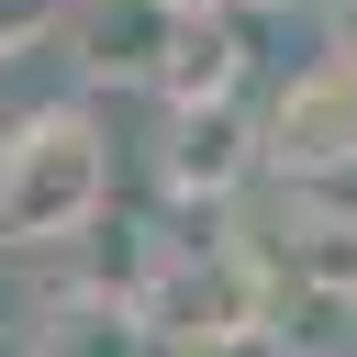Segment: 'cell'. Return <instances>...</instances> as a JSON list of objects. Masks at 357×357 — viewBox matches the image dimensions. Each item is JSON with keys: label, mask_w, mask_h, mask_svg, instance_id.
Segmentation results:
<instances>
[{"label": "cell", "mask_w": 357, "mask_h": 357, "mask_svg": "<svg viewBox=\"0 0 357 357\" xmlns=\"http://www.w3.org/2000/svg\"><path fill=\"white\" fill-rule=\"evenodd\" d=\"M279 268H290V279H312V290H335V301H357V212L301 201V212H290V234H279Z\"/></svg>", "instance_id": "cell-7"}, {"label": "cell", "mask_w": 357, "mask_h": 357, "mask_svg": "<svg viewBox=\"0 0 357 357\" xmlns=\"http://www.w3.org/2000/svg\"><path fill=\"white\" fill-rule=\"evenodd\" d=\"M67 11H78V0H0V56H22V45H45V33H67Z\"/></svg>", "instance_id": "cell-8"}, {"label": "cell", "mask_w": 357, "mask_h": 357, "mask_svg": "<svg viewBox=\"0 0 357 357\" xmlns=\"http://www.w3.org/2000/svg\"><path fill=\"white\" fill-rule=\"evenodd\" d=\"M167 33H178V0H78V11H67V45H78L89 78H145V89H156Z\"/></svg>", "instance_id": "cell-5"}, {"label": "cell", "mask_w": 357, "mask_h": 357, "mask_svg": "<svg viewBox=\"0 0 357 357\" xmlns=\"http://www.w3.org/2000/svg\"><path fill=\"white\" fill-rule=\"evenodd\" d=\"M324 67H357V0H324Z\"/></svg>", "instance_id": "cell-9"}, {"label": "cell", "mask_w": 357, "mask_h": 357, "mask_svg": "<svg viewBox=\"0 0 357 357\" xmlns=\"http://www.w3.org/2000/svg\"><path fill=\"white\" fill-rule=\"evenodd\" d=\"M112 212V134L78 100L0 123V234L11 245H89Z\"/></svg>", "instance_id": "cell-1"}, {"label": "cell", "mask_w": 357, "mask_h": 357, "mask_svg": "<svg viewBox=\"0 0 357 357\" xmlns=\"http://www.w3.org/2000/svg\"><path fill=\"white\" fill-rule=\"evenodd\" d=\"M178 11H234V0H178Z\"/></svg>", "instance_id": "cell-11"}, {"label": "cell", "mask_w": 357, "mask_h": 357, "mask_svg": "<svg viewBox=\"0 0 357 357\" xmlns=\"http://www.w3.org/2000/svg\"><path fill=\"white\" fill-rule=\"evenodd\" d=\"M167 357H268V346H167Z\"/></svg>", "instance_id": "cell-10"}, {"label": "cell", "mask_w": 357, "mask_h": 357, "mask_svg": "<svg viewBox=\"0 0 357 357\" xmlns=\"http://www.w3.org/2000/svg\"><path fill=\"white\" fill-rule=\"evenodd\" d=\"M245 45H257V0H234V11H178L167 56H156V100H167V112L245 100Z\"/></svg>", "instance_id": "cell-4"}, {"label": "cell", "mask_w": 357, "mask_h": 357, "mask_svg": "<svg viewBox=\"0 0 357 357\" xmlns=\"http://www.w3.org/2000/svg\"><path fill=\"white\" fill-rule=\"evenodd\" d=\"M33 357H167L156 324L134 301H100V290H56L45 324H33Z\"/></svg>", "instance_id": "cell-6"}, {"label": "cell", "mask_w": 357, "mask_h": 357, "mask_svg": "<svg viewBox=\"0 0 357 357\" xmlns=\"http://www.w3.org/2000/svg\"><path fill=\"white\" fill-rule=\"evenodd\" d=\"M268 167L290 190H335L357 167V67H301L268 100Z\"/></svg>", "instance_id": "cell-2"}, {"label": "cell", "mask_w": 357, "mask_h": 357, "mask_svg": "<svg viewBox=\"0 0 357 357\" xmlns=\"http://www.w3.org/2000/svg\"><path fill=\"white\" fill-rule=\"evenodd\" d=\"M268 167V112H245V100H212V112H167V145H156V178H167V201H234L245 178Z\"/></svg>", "instance_id": "cell-3"}]
</instances>
